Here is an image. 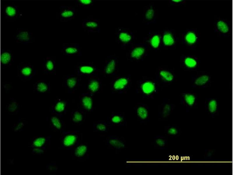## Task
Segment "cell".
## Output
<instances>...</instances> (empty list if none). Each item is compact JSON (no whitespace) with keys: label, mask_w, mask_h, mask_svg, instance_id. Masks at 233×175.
I'll return each mask as SVG.
<instances>
[{"label":"cell","mask_w":233,"mask_h":175,"mask_svg":"<svg viewBox=\"0 0 233 175\" xmlns=\"http://www.w3.org/2000/svg\"><path fill=\"white\" fill-rule=\"evenodd\" d=\"M159 85L155 78L144 77L137 81L136 92L144 98H153L158 92Z\"/></svg>","instance_id":"1"},{"label":"cell","mask_w":233,"mask_h":175,"mask_svg":"<svg viewBox=\"0 0 233 175\" xmlns=\"http://www.w3.org/2000/svg\"><path fill=\"white\" fill-rule=\"evenodd\" d=\"M132 80L130 75L115 77L110 83V88L113 93L122 94L130 88Z\"/></svg>","instance_id":"2"},{"label":"cell","mask_w":233,"mask_h":175,"mask_svg":"<svg viewBox=\"0 0 233 175\" xmlns=\"http://www.w3.org/2000/svg\"><path fill=\"white\" fill-rule=\"evenodd\" d=\"M117 43L121 47L131 46L135 43L134 33L130 30L123 27H118L116 29Z\"/></svg>","instance_id":"3"},{"label":"cell","mask_w":233,"mask_h":175,"mask_svg":"<svg viewBox=\"0 0 233 175\" xmlns=\"http://www.w3.org/2000/svg\"><path fill=\"white\" fill-rule=\"evenodd\" d=\"M149 49L144 43H134L131 46L127 55V58L131 61L143 60L149 55Z\"/></svg>","instance_id":"4"},{"label":"cell","mask_w":233,"mask_h":175,"mask_svg":"<svg viewBox=\"0 0 233 175\" xmlns=\"http://www.w3.org/2000/svg\"><path fill=\"white\" fill-rule=\"evenodd\" d=\"M61 139V148L70 150L80 143V133L77 131H64Z\"/></svg>","instance_id":"5"},{"label":"cell","mask_w":233,"mask_h":175,"mask_svg":"<svg viewBox=\"0 0 233 175\" xmlns=\"http://www.w3.org/2000/svg\"><path fill=\"white\" fill-rule=\"evenodd\" d=\"M191 86L195 88H205L210 86L212 83L211 74L205 71H199L192 75Z\"/></svg>","instance_id":"6"},{"label":"cell","mask_w":233,"mask_h":175,"mask_svg":"<svg viewBox=\"0 0 233 175\" xmlns=\"http://www.w3.org/2000/svg\"><path fill=\"white\" fill-rule=\"evenodd\" d=\"M200 63V60L194 55H183L180 57V67L186 71H197Z\"/></svg>","instance_id":"7"},{"label":"cell","mask_w":233,"mask_h":175,"mask_svg":"<svg viewBox=\"0 0 233 175\" xmlns=\"http://www.w3.org/2000/svg\"><path fill=\"white\" fill-rule=\"evenodd\" d=\"M200 38L198 31L195 29H188L181 35V41L185 46L194 48L197 46Z\"/></svg>","instance_id":"8"},{"label":"cell","mask_w":233,"mask_h":175,"mask_svg":"<svg viewBox=\"0 0 233 175\" xmlns=\"http://www.w3.org/2000/svg\"><path fill=\"white\" fill-rule=\"evenodd\" d=\"M176 78V74L172 69L159 67L156 71L155 79L159 84L169 85L174 82Z\"/></svg>","instance_id":"9"},{"label":"cell","mask_w":233,"mask_h":175,"mask_svg":"<svg viewBox=\"0 0 233 175\" xmlns=\"http://www.w3.org/2000/svg\"><path fill=\"white\" fill-rule=\"evenodd\" d=\"M143 42L147 46L149 50L157 51L162 46V35L161 32H152L144 38Z\"/></svg>","instance_id":"10"},{"label":"cell","mask_w":233,"mask_h":175,"mask_svg":"<svg viewBox=\"0 0 233 175\" xmlns=\"http://www.w3.org/2000/svg\"><path fill=\"white\" fill-rule=\"evenodd\" d=\"M198 100V96L195 92L188 91L183 92L181 94L180 104L186 107L187 112L191 109L197 108Z\"/></svg>","instance_id":"11"},{"label":"cell","mask_w":233,"mask_h":175,"mask_svg":"<svg viewBox=\"0 0 233 175\" xmlns=\"http://www.w3.org/2000/svg\"><path fill=\"white\" fill-rule=\"evenodd\" d=\"M98 71V68L93 62H82L76 66L75 72L79 76H96Z\"/></svg>","instance_id":"12"},{"label":"cell","mask_w":233,"mask_h":175,"mask_svg":"<svg viewBox=\"0 0 233 175\" xmlns=\"http://www.w3.org/2000/svg\"><path fill=\"white\" fill-rule=\"evenodd\" d=\"M213 30L220 36L229 37L231 32L230 22L224 19H216L214 23Z\"/></svg>","instance_id":"13"},{"label":"cell","mask_w":233,"mask_h":175,"mask_svg":"<svg viewBox=\"0 0 233 175\" xmlns=\"http://www.w3.org/2000/svg\"><path fill=\"white\" fill-rule=\"evenodd\" d=\"M18 76L24 80L32 78L36 74L34 66L31 64L22 62L17 67Z\"/></svg>","instance_id":"14"},{"label":"cell","mask_w":233,"mask_h":175,"mask_svg":"<svg viewBox=\"0 0 233 175\" xmlns=\"http://www.w3.org/2000/svg\"><path fill=\"white\" fill-rule=\"evenodd\" d=\"M161 32L162 35V47L168 48L176 46L178 38L174 30L165 29Z\"/></svg>","instance_id":"15"},{"label":"cell","mask_w":233,"mask_h":175,"mask_svg":"<svg viewBox=\"0 0 233 175\" xmlns=\"http://www.w3.org/2000/svg\"><path fill=\"white\" fill-rule=\"evenodd\" d=\"M143 17V21L145 25L156 22L158 14L153 4H149L144 6Z\"/></svg>","instance_id":"16"},{"label":"cell","mask_w":233,"mask_h":175,"mask_svg":"<svg viewBox=\"0 0 233 175\" xmlns=\"http://www.w3.org/2000/svg\"><path fill=\"white\" fill-rule=\"evenodd\" d=\"M135 113L138 120L141 123L148 121L149 118V107L145 103H137L134 108Z\"/></svg>","instance_id":"17"},{"label":"cell","mask_w":233,"mask_h":175,"mask_svg":"<svg viewBox=\"0 0 233 175\" xmlns=\"http://www.w3.org/2000/svg\"><path fill=\"white\" fill-rule=\"evenodd\" d=\"M14 36L17 43L23 44L32 43L33 40V33L27 29L23 28L17 29Z\"/></svg>","instance_id":"18"},{"label":"cell","mask_w":233,"mask_h":175,"mask_svg":"<svg viewBox=\"0 0 233 175\" xmlns=\"http://www.w3.org/2000/svg\"><path fill=\"white\" fill-rule=\"evenodd\" d=\"M118 60L115 56L109 55L106 59L103 66V73L108 75L116 74L117 70Z\"/></svg>","instance_id":"19"},{"label":"cell","mask_w":233,"mask_h":175,"mask_svg":"<svg viewBox=\"0 0 233 175\" xmlns=\"http://www.w3.org/2000/svg\"><path fill=\"white\" fill-rule=\"evenodd\" d=\"M75 8L72 6H61L59 8L58 16L61 22H67L75 16Z\"/></svg>","instance_id":"20"},{"label":"cell","mask_w":233,"mask_h":175,"mask_svg":"<svg viewBox=\"0 0 233 175\" xmlns=\"http://www.w3.org/2000/svg\"><path fill=\"white\" fill-rule=\"evenodd\" d=\"M82 28L84 32L88 33H99L100 28V20L98 19H85L82 23Z\"/></svg>","instance_id":"21"},{"label":"cell","mask_w":233,"mask_h":175,"mask_svg":"<svg viewBox=\"0 0 233 175\" xmlns=\"http://www.w3.org/2000/svg\"><path fill=\"white\" fill-rule=\"evenodd\" d=\"M109 126H124L127 125V121L124 113L120 112H113L107 118Z\"/></svg>","instance_id":"22"},{"label":"cell","mask_w":233,"mask_h":175,"mask_svg":"<svg viewBox=\"0 0 233 175\" xmlns=\"http://www.w3.org/2000/svg\"><path fill=\"white\" fill-rule=\"evenodd\" d=\"M206 111L212 117L219 114V100L214 98H206L204 102Z\"/></svg>","instance_id":"23"},{"label":"cell","mask_w":233,"mask_h":175,"mask_svg":"<svg viewBox=\"0 0 233 175\" xmlns=\"http://www.w3.org/2000/svg\"><path fill=\"white\" fill-rule=\"evenodd\" d=\"M61 52L66 56H82L79 44L75 43H64L62 44Z\"/></svg>","instance_id":"24"},{"label":"cell","mask_w":233,"mask_h":175,"mask_svg":"<svg viewBox=\"0 0 233 175\" xmlns=\"http://www.w3.org/2000/svg\"><path fill=\"white\" fill-rule=\"evenodd\" d=\"M106 141L107 144L109 146L116 150H121L126 147V141L122 136L115 135H108Z\"/></svg>","instance_id":"25"},{"label":"cell","mask_w":233,"mask_h":175,"mask_svg":"<svg viewBox=\"0 0 233 175\" xmlns=\"http://www.w3.org/2000/svg\"><path fill=\"white\" fill-rule=\"evenodd\" d=\"M79 76L76 74L67 75L65 79V85L68 93H73L78 89L80 85Z\"/></svg>","instance_id":"26"},{"label":"cell","mask_w":233,"mask_h":175,"mask_svg":"<svg viewBox=\"0 0 233 175\" xmlns=\"http://www.w3.org/2000/svg\"><path fill=\"white\" fill-rule=\"evenodd\" d=\"M175 105L168 99H164L158 111V118L163 119L169 116L175 107Z\"/></svg>","instance_id":"27"},{"label":"cell","mask_w":233,"mask_h":175,"mask_svg":"<svg viewBox=\"0 0 233 175\" xmlns=\"http://www.w3.org/2000/svg\"><path fill=\"white\" fill-rule=\"evenodd\" d=\"M93 95L87 92L81 95L79 100L80 105L85 112H91L93 109Z\"/></svg>","instance_id":"28"},{"label":"cell","mask_w":233,"mask_h":175,"mask_svg":"<svg viewBox=\"0 0 233 175\" xmlns=\"http://www.w3.org/2000/svg\"><path fill=\"white\" fill-rule=\"evenodd\" d=\"M68 103L61 99H57L52 106V112L55 115L62 117L65 114L68 106Z\"/></svg>","instance_id":"29"},{"label":"cell","mask_w":233,"mask_h":175,"mask_svg":"<svg viewBox=\"0 0 233 175\" xmlns=\"http://www.w3.org/2000/svg\"><path fill=\"white\" fill-rule=\"evenodd\" d=\"M102 89V82L99 78H94L89 79L88 82V93L93 96L100 92Z\"/></svg>","instance_id":"30"},{"label":"cell","mask_w":233,"mask_h":175,"mask_svg":"<svg viewBox=\"0 0 233 175\" xmlns=\"http://www.w3.org/2000/svg\"><path fill=\"white\" fill-rule=\"evenodd\" d=\"M14 62L13 54L10 50L2 49L0 54V63L2 67L11 66Z\"/></svg>","instance_id":"31"},{"label":"cell","mask_w":233,"mask_h":175,"mask_svg":"<svg viewBox=\"0 0 233 175\" xmlns=\"http://www.w3.org/2000/svg\"><path fill=\"white\" fill-rule=\"evenodd\" d=\"M3 11L6 17L9 19H15L19 15V12L17 7L15 5H4Z\"/></svg>","instance_id":"32"},{"label":"cell","mask_w":233,"mask_h":175,"mask_svg":"<svg viewBox=\"0 0 233 175\" xmlns=\"http://www.w3.org/2000/svg\"><path fill=\"white\" fill-rule=\"evenodd\" d=\"M33 90L37 93H46L50 90V83L47 81L38 80L33 85Z\"/></svg>","instance_id":"33"},{"label":"cell","mask_w":233,"mask_h":175,"mask_svg":"<svg viewBox=\"0 0 233 175\" xmlns=\"http://www.w3.org/2000/svg\"><path fill=\"white\" fill-rule=\"evenodd\" d=\"M88 146L87 144L80 143L70 150H73V154L75 158L82 159L87 155L88 151Z\"/></svg>","instance_id":"34"},{"label":"cell","mask_w":233,"mask_h":175,"mask_svg":"<svg viewBox=\"0 0 233 175\" xmlns=\"http://www.w3.org/2000/svg\"><path fill=\"white\" fill-rule=\"evenodd\" d=\"M43 70L45 74H50L54 73L56 70L55 60L49 57L45 58L43 63Z\"/></svg>","instance_id":"35"},{"label":"cell","mask_w":233,"mask_h":175,"mask_svg":"<svg viewBox=\"0 0 233 175\" xmlns=\"http://www.w3.org/2000/svg\"><path fill=\"white\" fill-rule=\"evenodd\" d=\"M167 144V139L165 136L158 135L153 138V145L155 148L161 150L166 149Z\"/></svg>","instance_id":"36"},{"label":"cell","mask_w":233,"mask_h":175,"mask_svg":"<svg viewBox=\"0 0 233 175\" xmlns=\"http://www.w3.org/2000/svg\"><path fill=\"white\" fill-rule=\"evenodd\" d=\"M164 132L166 136L171 137L178 136L181 134V130L179 127L174 125L165 126Z\"/></svg>","instance_id":"37"},{"label":"cell","mask_w":233,"mask_h":175,"mask_svg":"<svg viewBox=\"0 0 233 175\" xmlns=\"http://www.w3.org/2000/svg\"><path fill=\"white\" fill-rule=\"evenodd\" d=\"M85 112L82 110H76L71 113L70 120L73 123L76 124L82 123L85 116Z\"/></svg>","instance_id":"38"},{"label":"cell","mask_w":233,"mask_h":175,"mask_svg":"<svg viewBox=\"0 0 233 175\" xmlns=\"http://www.w3.org/2000/svg\"><path fill=\"white\" fill-rule=\"evenodd\" d=\"M6 107L9 113L14 114L17 113L19 112L20 106L16 99L13 98H10L7 103Z\"/></svg>","instance_id":"39"},{"label":"cell","mask_w":233,"mask_h":175,"mask_svg":"<svg viewBox=\"0 0 233 175\" xmlns=\"http://www.w3.org/2000/svg\"><path fill=\"white\" fill-rule=\"evenodd\" d=\"M109 127L107 121L100 120L96 121L93 124V128L95 132H107Z\"/></svg>","instance_id":"40"},{"label":"cell","mask_w":233,"mask_h":175,"mask_svg":"<svg viewBox=\"0 0 233 175\" xmlns=\"http://www.w3.org/2000/svg\"><path fill=\"white\" fill-rule=\"evenodd\" d=\"M47 141L48 139L46 138L43 136L38 137L34 139L32 141V146L33 148L44 149Z\"/></svg>","instance_id":"41"},{"label":"cell","mask_w":233,"mask_h":175,"mask_svg":"<svg viewBox=\"0 0 233 175\" xmlns=\"http://www.w3.org/2000/svg\"><path fill=\"white\" fill-rule=\"evenodd\" d=\"M60 116L55 115L52 116L50 118V122L54 129L60 130L62 129L63 123Z\"/></svg>","instance_id":"42"},{"label":"cell","mask_w":233,"mask_h":175,"mask_svg":"<svg viewBox=\"0 0 233 175\" xmlns=\"http://www.w3.org/2000/svg\"><path fill=\"white\" fill-rule=\"evenodd\" d=\"M95 2L93 0H76L75 3L78 6L88 9L93 6Z\"/></svg>","instance_id":"43"},{"label":"cell","mask_w":233,"mask_h":175,"mask_svg":"<svg viewBox=\"0 0 233 175\" xmlns=\"http://www.w3.org/2000/svg\"><path fill=\"white\" fill-rule=\"evenodd\" d=\"M215 153V150L214 149H205L203 156L204 158L206 159L211 158L214 155Z\"/></svg>","instance_id":"44"},{"label":"cell","mask_w":233,"mask_h":175,"mask_svg":"<svg viewBox=\"0 0 233 175\" xmlns=\"http://www.w3.org/2000/svg\"><path fill=\"white\" fill-rule=\"evenodd\" d=\"M185 0H170L169 1V3L172 5H182L186 2Z\"/></svg>","instance_id":"45"},{"label":"cell","mask_w":233,"mask_h":175,"mask_svg":"<svg viewBox=\"0 0 233 175\" xmlns=\"http://www.w3.org/2000/svg\"><path fill=\"white\" fill-rule=\"evenodd\" d=\"M24 121H22V120H20L17 123V125L16 126V128L15 129V131H17L19 130H20L22 127H23L24 125Z\"/></svg>","instance_id":"46"}]
</instances>
